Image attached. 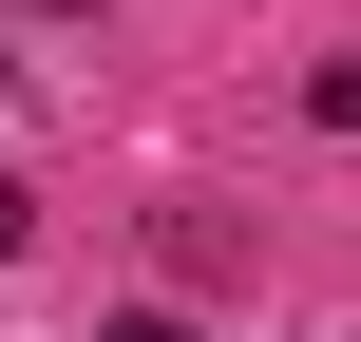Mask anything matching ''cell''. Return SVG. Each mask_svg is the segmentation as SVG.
<instances>
[{
    "label": "cell",
    "mask_w": 361,
    "mask_h": 342,
    "mask_svg": "<svg viewBox=\"0 0 361 342\" xmlns=\"http://www.w3.org/2000/svg\"><path fill=\"white\" fill-rule=\"evenodd\" d=\"M19 248H38V190H19V171H0V267H19Z\"/></svg>",
    "instance_id": "1"
},
{
    "label": "cell",
    "mask_w": 361,
    "mask_h": 342,
    "mask_svg": "<svg viewBox=\"0 0 361 342\" xmlns=\"http://www.w3.org/2000/svg\"><path fill=\"white\" fill-rule=\"evenodd\" d=\"M95 342H190V324H171V305H133V324H95Z\"/></svg>",
    "instance_id": "2"
},
{
    "label": "cell",
    "mask_w": 361,
    "mask_h": 342,
    "mask_svg": "<svg viewBox=\"0 0 361 342\" xmlns=\"http://www.w3.org/2000/svg\"><path fill=\"white\" fill-rule=\"evenodd\" d=\"M38 19H76V0H38Z\"/></svg>",
    "instance_id": "3"
}]
</instances>
